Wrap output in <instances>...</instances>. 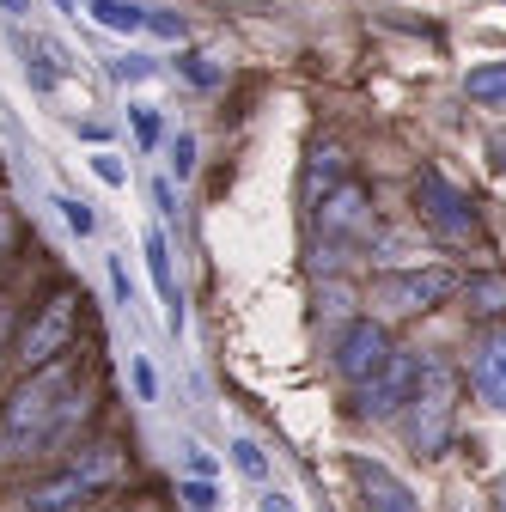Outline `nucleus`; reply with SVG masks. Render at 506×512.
Wrapping results in <instances>:
<instances>
[{
    "label": "nucleus",
    "mask_w": 506,
    "mask_h": 512,
    "mask_svg": "<svg viewBox=\"0 0 506 512\" xmlns=\"http://www.w3.org/2000/svg\"><path fill=\"white\" fill-rule=\"evenodd\" d=\"M68 391H74V372L68 366H37V372H25V384L0 403V458H31V452H43L49 445V433H55V421H61V403H68Z\"/></svg>",
    "instance_id": "nucleus-1"
},
{
    "label": "nucleus",
    "mask_w": 506,
    "mask_h": 512,
    "mask_svg": "<svg viewBox=\"0 0 506 512\" xmlns=\"http://www.w3.org/2000/svg\"><path fill=\"white\" fill-rule=\"evenodd\" d=\"M452 427H458V372H452V360L427 354L415 403H409V445L421 458H439L452 445Z\"/></svg>",
    "instance_id": "nucleus-2"
},
{
    "label": "nucleus",
    "mask_w": 506,
    "mask_h": 512,
    "mask_svg": "<svg viewBox=\"0 0 506 512\" xmlns=\"http://www.w3.org/2000/svg\"><path fill=\"white\" fill-rule=\"evenodd\" d=\"M122 476V452L116 445H92V452H80L68 470H55L49 482H37L25 494V512H80L92 494H104L110 482Z\"/></svg>",
    "instance_id": "nucleus-3"
},
{
    "label": "nucleus",
    "mask_w": 506,
    "mask_h": 512,
    "mask_svg": "<svg viewBox=\"0 0 506 512\" xmlns=\"http://www.w3.org/2000/svg\"><path fill=\"white\" fill-rule=\"evenodd\" d=\"M74 330H80V293H74V287H55V293L25 317V330H19V342H13V360H19L25 372L55 366L61 354H68Z\"/></svg>",
    "instance_id": "nucleus-4"
},
{
    "label": "nucleus",
    "mask_w": 506,
    "mask_h": 512,
    "mask_svg": "<svg viewBox=\"0 0 506 512\" xmlns=\"http://www.w3.org/2000/svg\"><path fill=\"white\" fill-rule=\"evenodd\" d=\"M415 208H421V220L446 238V244H476V238H482V220H476L470 196H464L446 171H433V165L415 177Z\"/></svg>",
    "instance_id": "nucleus-5"
},
{
    "label": "nucleus",
    "mask_w": 506,
    "mask_h": 512,
    "mask_svg": "<svg viewBox=\"0 0 506 512\" xmlns=\"http://www.w3.org/2000/svg\"><path fill=\"white\" fill-rule=\"evenodd\" d=\"M415 384H421V354H415V348H391V360L360 384V415H366V421L403 415V409L415 403Z\"/></svg>",
    "instance_id": "nucleus-6"
},
{
    "label": "nucleus",
    "mask_w": 506,
    "mask_h": 512,
    "mask_svg": "<svg viewBox=\"0 0 506 512\" xmlns=\"http://www.w3.org/2000/svg\"><path fill=\"white\" fill-rule=\"evenodd\" d=\"M318 232H324L330 244H372V232H378L372 196H366L360 183H336L330 196L318 202Z\"/></svg>",
    "instance_id": "nucleus-7"
},
{
    "label": "nucleus",
    "mask_w": 506,
    "mask_h": 512,
    "mask_svg": "<svg viewBox=\"0 0 506 512\" xmlns=\"http://www.w3.org/2000/svg\"><path fill=\"white\" fill-rule=\"evenodd\" d=\"M452 293H458V275H452V269H403V275H385V281H378V299H385L397 317L439 311Z\"/></svg>",
    "instance_id": "nucleus-8"
},
{
    "label": "nucleus",
    "mask_w": 506,
    "mask_h": 512,
    "mask_svg": "<svg viewBox=\"0 0 506 512\" xmlns=\"http://www.w3.org/2000/svg\"><path fill=\"white\" fill-rule=\"evenodd\" d=\"M336 372L348 378V384H366L378 366L391 360V336H385V324H372V317H354V324L336 336Z\"/></svg>",
    "instance_id": "nucleus-9"
},
{
    "label": "nucleus",
    "mask_w": 506,
    "mask_h": 512,
    "mask_svg": "<svg viewBox=\"0 0 506 512\" xmlns=\"http://www.w3.org/2000/svg\"><path fill=\"white\" fill-rule=\"evenodd\" d=\"M354 482H360L366 512H421V500L409 494V482H403V476H391L378 458H354Z\"/></svg>",
    "instance_id": "nucleus-10"
},
{
    "label": "nucleus",
    "mask_w": 506,
    "mask_h": 512,
    "mask_svg": "<svg viewBox=\"0 0 506 512\" xmlns=\"http://www.w3.org/2000/svg\"><path fill=\"white\" fill-rule=\"evenodd\" d=\"M141 256H147V275H153L159 305H165V330L183 336V293H177V269H171V244H165V232H147V238H141Z\"/></svg>",
    "instance_id": "nucleus-11"
},
{
    "label": "nucleus",
    "mask_w": 506,
    "mask_h": 512,
    "mask_svg": "<svg viewBox=\"0 0 506 512\" xmlns=\"http://www.w3.org/2000/svg\"><path fill=\"white\" fill-rule=\"evenodd\" d=\"M470 384L482 391V403H494V409L506 415V330L488 336V342L476 348V360H470Z\"/></svg>",
    "instance_id": "nucleus-12"
},
{
    "label": "nucleus",
    "mask_w": 506,
    "mask_h": 512,
    "mask_svg": "<svg viewBox=\"0 0 506 512\" xmlns=\"http://www.w3.org/2000/svg\"><path fill=\"white\" fill-rule=\"evenodd\" d=\"M464 98L482 110H506V61H482L464 74Z\"/></svg>",
    "instance_id": "nucleus-13"
},
{
    "label": "nucleus",
    "mask_w": 506,
    "mask_h": 512,
    "mask_svg": "<svg viewBox=\"0 0 506 512\" xmlns=\"http://www.w3.org/2000/svg\"><path fill=\"white\" fill-rule=\"evenodd\" d=\"M86 13H92L104 31H116V37L147 31V7H135V0H86Z\"/></svg>",
    "instance_id": "nucleus-14"
},
{
    "label": "nucleus",
    "mask_w": 506,
    "mask_h": 512,
    "mask_svg": "<svg viewBox=\"0 0 506 512\" xmlns=\"http://www.w3.org/2000/svg\"><path fill=\"white\" fill-rule=\"evenodd\" d=\"M464 299H470L476 317H506V275H470Z\"/></svg>",
    "instance_id": "nucleus-15"
},
{
    "label": "nucleus",
    "mask_w": 506,
    "mask_h": 512,
    "mask_svg": "<svg viewBox=\"0 0 506 512\" xmlns=\"http://www.w3.org/2000/svg\"><path fill=\"white\" fill-rule=\"evenodd\" d=\"M336 183H342V147H311V165H305V189H311V196H318V189L330 196Z\"/></svg>",
    "instance_id": "nucleus-16"
},
{
    "label": "nucleus",
    "mask_w": 506,
    "mask_h": 512,
    "mask_svg": "<svg viewBox=\"0 0 506 512\" xmlns=\"http://www.w3.org/2000/svg\"><path fill=\"white\" fill-rule=\"evenodd\" d=\"M232 464H238L250 482H263V476H269V458H263V445H257V439H244V433L232 439Z\"/></svg>",
    "instance_id": "nucleus-17"
},
{
    "label": "nucleus",
    "mask_w": 506,
    "mask_h": 512,
    "mask_svg": "<svg viewBox=\"0 0 506 512\" xmlns=\"http://www.w3.org/2000/svg\"><path fill=\"white\" fill-rule=\"evenodd\" d=\"M104 74H110L116 86H141V80L153 74V61H147V55H116V61H110Z\"/></svg>",
    "instance_id": "nucleus-18"
},
{
    "label": "nucleus",
    "mask_w": 506,
    "mask_h": 512,
    "mask_svg": "<svg viewBox=\"0 0 506 512\" xmlns=\"http://www.w3.org/2000/svg\"><path fill=\"white\" fill-rule=\"evenodd\" d=\"M55 208H61V220H68V232H80V238H92V226H98V214L80 202V196H55Z\"/></svg>",
    "instance_id": "nucleus-19"
},
{
    "label": "nucleus",
    "mask_w": 506,
    "mask_h": 512,
    "mask_svg": "<svg viewBox=\"0 0 506 512\" xmlns=\"http://www.w3.org/2000/svg\"><path fill=\"white\" fill-rule=\"evenodd\" d=\"M177 500L189 512H214V482L208 476H189V482H177Z\"/></svg>",
    "instance_id": "nucleus-20"
},
{
    "label": "nucleus",
    "mask_w": 506,
    "mask_h": 512,
    "mask_svg": "<svg viewBox=\"0 0 506 512\" xmlns=\"http://www.w3.org/2000/svg\"><path fill=\"white\" fill-rule=\"evenodd\" d=\"M147 31L165 37V43H183V37H189V25H183L177 13H153V7H147Z\"/></svg>",
    "instance_id": "nucleus-21"
},
{
    "label": "nucleus",
    "mask_w": 506,
    "mask_h": 512,
    "mask_svg": "<svg viewBox=\"0 0 506 512\" xmlns=\"http://www.w3.org/2000/svg\"><path fill=\"white\" fill-rule=\"evenodd\" d=\"M129 122H135L141 147H153V141H159V110H153V104H129Z\"/></svg>",
    "instance_id": "nucleus-22"
},
{
    "label": "nucleus",
    "mask_w": 506,
    "mask_h": 512,
    "mask_svg": "<svg viewBox=\"0 0 506 512\" xmlns=\"http://www.w3.org/2000/svg\"><path fill=\"white\" fill-rule=\"evenodd\" d=\"M171 165H177V177L196 171V135H177V141H171Z\"/></svg>",
    "instance_id": "nucleus-23"
},
{
    "label": "nucleus",
    "mask_w": 506,
    "mask_h": 512,
    "mask_svg": "<svg viewBox=\"0 0 506 512\" xmlns=\"http://www.w3.org/2000/svg\"><path fill=\"white\" fill-rule=\"evenodd\" d=\"M177 68H183V74H189V80H196V86H214V80H220V74H214V68H208V61H202V55H196V49H189V55H177Z\"/></svg>",
    "instance_id": "nucleus-24"
},
{
    "label": "nucleus",
    "mask_w": 506,
    "mask_h": 512,
    "mask_svg": "<svg viewBox=\"0 0 506 512\" xmlns=\"http://www.w3.org/2000/svg\"><path fill=\"white\" fill-rule=\"evenodd\" d=\"M135 397H141V403H153V397H159V378H153V366H147L141 354H135Z\"/></svg>",
    "instance_id": "nucleus-25"
},
{
    "label": "nucleus",
    "mask_w": 506,
    "mask_h": 512,
    "mask_svg": "<svg viewBox=\"0 0 506 512\" xmlns=\"http://www.w3.org/2000/svg\"><path fill=\"white\" fill-rule=\"evenodd\" d=\"M92 171H98L104 183H116V189L129 183V171H122V159H116V153H98V159H92Z\"/></svg>",
    "instance_id": "nucleus-26"
},
{
    "label": "nucleus",
    "mask_w": 506,
    "mask_h": 512,
    "mask_svg": "<svg viewBox=\"0 0 506 512\" xmlns=\"http://www.w3.org/2000/svg\"><path fill=\"white\" fill-rule=\"evenodd\" d=\"M110 287H116V305H135V287H129V269L110 256Z\"/></svg>",
    "instance_id": "nucleus-27"
},
{
    "label": "nucleus",
    "mask_w": 506,
    "mask_h": 512,
    "mask_svg": "<svg viewBox=\"0 0 506 512\" xmlns=\"http://www.w3.org/2000/svg\"><path fill=\"white\" fill-rule=\"evenodd\" d=\"M263 512H299V500L281 494V488H269V494H263Z\"/></svg>",
    "instance_id": "nucleus-28"
},
{
    "label": "nucleus",
    "mask_w": 506,
    "mask_h": 512,
    "mask_svg": "<svg viewBox=\"0 0 506 512\" xmlns=\"http://www.w3.org/2000/svg\"><path fill=\"white\" fill-rule=\"evenodd\" d=\"M183 452H189V470H196V476H214V458L202 452V445H183Z\"/></svg>",
    "instance_id": "nucleus-29"
},
{
    "label": "nucleus",
    "mask_w": 506,
    "mask_h": 512,
    "mask_svg": "<svg viewBox=\"0 0 506 512\" xmlns=\"http://www.w3.org/2000/svg\"><path fill=\"white\" fill-rule=\"evenodd\" d=\"M0 7H7V13L19 19V13H31V0H0Z\"/></svg>",
    "instance_id": "nucleus-30"
},
{
    "label": "nucleus",
    "mask_w": 506,
    "mask_h": 512,
    "mask_svg": "<svg viewBox=\"0 0 506 512\" xmlns=\"http://www.w3.org/2000/svg\"><path fill=\"white\" fill-rule=\"evenodd\" d=\"M452 512H476V506H470V494H452Z\"/></svg>",
    "instance_id": "nucleus-31"
},
{
    "label": "nucleus",
    "mask_w": 506,
    "mask_h": 512,
    "mask_svg": "<svg viewBox=\"0 0 506 512\" xmlns=\"http://www.w3.org/2000/svg\"><path fill=\"white\" fill-rule=\"evenodd\" d=\"M494 159H500V171H506V135H500V141H494Z\"/></svg>",
    "instance_id": "nucleus-32"
},
{
    "label": "nucleus",
    "mask_w": 506,
    "mask_h": 512,
    "mask_svg": "<svg viewBox=\"0 0 506 512\" xmlns=\"http://www.w3.org/2000/svg\"><path fill=\"white\" fill-rule=\"evenodd\" d=\"M488 512H506V482H500V494H494V506Z\"/></svg>",
    "instance_id": "nucleus-33"
},
{
    "label": "nucleus",
    "mask_w": 506,
    "mask_h": 512,
    "mask_svg": "<svg viewBox=\"0 0 506 512\" xmlns=\"http://www.w3.org/2000/svg\"><path fill=\"white\" fill-rule=\"evenodd\" d=\"M0 330H7V305H0Z\"/></svg>",
    "instance_id": "nucleus-34"
}]
</instances>
